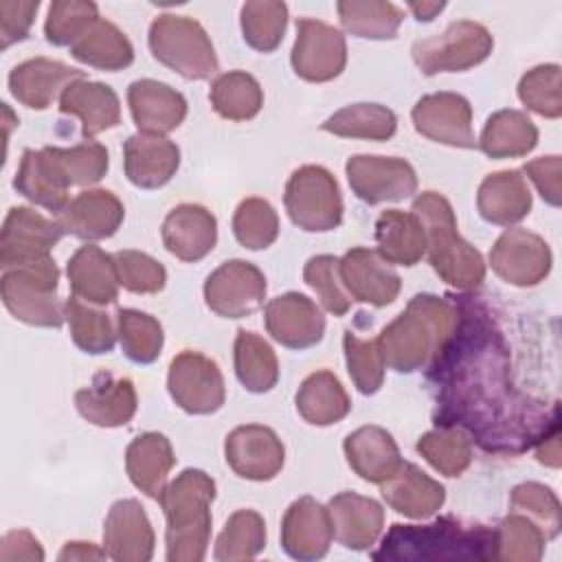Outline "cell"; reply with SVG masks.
<instances>
[{"mask_svg": "<svg viewBox=\"0 0 562 562\" xmlns=\"http://www.w3.org/2000/svg\"><path fill=\"white\" fill-rule=\"evenodd\" d=\"M79 415L103 428L125 426L136 413V391L130 378L97 373L92 384L75 393Z\"/></svg>", "mask_w": 562, "mask_h": 562, "instance_id": "26", "label": "cell"}, {"mask_svg": "<svg viewBox=\"0 0 562 562\" xmlns=\"http://www.w3.org/2000/svg\"><path fill=\"white\" fill-rule=\"evenodd\" d=\"M345 358L347 371L356 389L364 395L375 393L384 382V360L375 340H362L351 331H345Z\"/></svg>", "mask_w": 562, "mask_h": 562, "instance_id": "54", "label": "cell"}, {"mask_svg": "<svg viewBox=\"0 0 562 562\" xmlns=\"http://www.w3.org/2000/svg\"><path fill=\"white\" fill-rule=\"evenodd\" d=\"M0 560L2 562H15V560L40 562V560H44V551H42V544L37 542V538L33 533H29L24 529H18V531H9L2 538Z\"/></svg>", "mask_w": 562, "mask_h": 562, "instance_id": "60", "label": "cell"}, {"mask_svg": "<svg viewBox=\"0 0 562 562\" xmlns=\"http://www.w3.org/2000/svg\"><path fill=\"white\" fill-rule=\"evenodd\" d=\"M380 485L386 505L408 518H428L437 514L446 501L443 485L415 463H402L400 470Z\"/></svg>", "mask_w": 562, "mask_h": 562, "instance_id": "33", "label": "cell"}, {"mask_svg": "<svg viewBox=\"0 0 562 562\" xmlns=\"http://www.w3.org/2000/svg\"><path fill=\"white\" fill-rule=\"evenodd\" d=\"M119 283L134 294H154L165 288L167 272L162 263L140 250H119L114 255Z\"/></svg>", "mask_w": 562, "mask_h": 562, "instance_id": "57", "label": "cell"}, {"mask_svg": "<svg viewBox=\"0 0 562 562\" xmlns=\"http://www.w3.org/2000/svg\"><path fill=\"white\" fill-rule=\"evenodd\" d=\"M13 187L20 195L40 204L55 215L70 202L68 189L70 182L55 156L53 147L42 149H24L18 173L13 178Z\"/></svg>", "mask_w": 562, "mask_h": 562, "instance_id": "23", "label": "cell"}, {"mask_svg": "<svg viewBox=\"0 0 562 562\" xmlns=\"http://www.w3.org/2000/svg\"><path fill=\"white\" fill-rule=\"evenodd\" d=\"M59 270L55 261L42 259L4 270L0 292L4 307L22 323L35 327H59L66 318L57 301Z\"/></svg>", "mask_w": 562, "mask_h": 562, "instance_id": "7", "label": "cell"}, {"mask_svg": "<svg viewBox=\"0 0 562 562\" xmlns=\"http://www.w3.org/2000/svg\"><path fill=\"white\" fill-rule=\"evenodd\" d=\"M97 20H99V11L94 2L55 0L48 7L44 33H46V40L55 46H72Z\"/></svg>", "mask_w": 562, "mask_h": 562, "instance_id": "51", "label": "cell"}, {"mask_svg": "<svg viewBox=\"0 0 562 562\" xmlns=\"http://www.w3.org/2000/svg\"><path fill=\"white\" fill-rule=\"evenodd\" d=\"M288 7L272 0H255L241 7V33L248 46L259 53H272L285 33Z\"/></svg>", "mask_w": 562, "mask_h": 562, "instance_id": "48", "label": "cell"}, {"mask_svg": "<svg viewBox=\"0 0 562 562\" xmlns=\"http://www.w3.org/2000/svg\"><path fill=\"white\" fill-rule=\"evenodd\" d=\"M351 191L367 204L397 202L415 193L417 176L404 158L358 154L347 160Z\"/></svg>", "mask_w": 562, "mask_h": 562, "instance_id": "14", "label": "cell"}, {"mask_svg": "<svg viewBox=\"0 0 562 562\" xmlns=\"http://www.w3.org/2000/svg\"><path fill=\"white\" fill-rule=\"evenodd\" d=\"M215 483L202 470H182L160 494L167 518V560L200 562L211 538V503Z\"/></svg>", "mask_w": 562, "mask_h": 562, "instance_id": "4", "label": "cell"}, {"mask_svg": "<svg viewBox=\"0 0 562 562\" xmlns=\"http://www.w3.org/2000/svg\"><path fill=\"white\" fill-rule=\"evenodd\" d=\"M547 536L525 514L512 512L494 529V560L536 562L544 553Z\"/></svg>", "mask_w": 562, "mask_h": 562, "instance_id": "44", "label": "cell"}, {"mask_svg": "<svg viewBox=\"0 0 562 562\" xmlns=\"http://www.w3.org/2000/svg\"><path fill=\"white\" fill-rule=\"evenodd\" d=\"M457 318L459 312L452 296H413L406 310L375 340L384 367L397 373L428 369L450 340Z\"/></svg>", "mask_w": 562, "mask_h": 562, "instance_id": "2", "label": "cell"}, {"mask_svg": "<svg viewBox=\"0 0 562 562\" xmlns=\"http://www.w3.org/2000/svg\"><path fill=\"white\" fill-rule=\"evenodd\" d=\"M509 505H512V512H518L531 518L542 529L547 540L560 533L562 509H560L558 496L547 485L533 483V481L516 485L512 490Z\"/></svg>", "mask_w": 562, "mask_h": 562, "instance_id": "52", "label": "cell"}, {"mask_svg": "<svg viewBox=\"0 0 562 562\" xmlns=\"http://www.w3.org/2000/svg\"><path fill=\"white\" fill-rule=\"evenodd\" d=\"M64 314L75 345L86 353H108L114 347V327L105 312L94 310L90 303L70 296L64 303Z\"/></svg>", "mask_w": 562, "mask_h": 562, "instance_id": "46", "label": "cell"}, {"mask_svg": "<svg viewBox=\"0 0 562 562\" xmlns=\"http://www.w3.org/2000/svg\"><path fill=\"white\" fill-rule=\"evenodd\" d=\"M72 296L90 305H108L119 296V272L114 255L103 252L99 246H81L66 266Z\"/></svg>", "mask_w": 562, "mask_h": 562, "instance_id": "30", "label": "cell"}, {"mask_svg": "<svg viewBox=\"0 0 562 562\" xmlns=\"http://www.w3.org/2000/svg\"><path fill=\"white\" fill-rule=\"evenodd\" d=\"M217 241V222L200 204H180L162 222L165 248L182 261L204 259Z\"/></svg>", "mask_w": 562, "mask_h": 562, "instance_id": "29", "label": "cell"}, {"mask_svg": "<svg viewBox=\"0 0 562 562\" xmlns=\"http://www.w3.org/2000/svg\"><path fill=\"white\" fill-rule=\"evenodd\" d=\"M125 217L121 200L105 189L81 191L59 213L57 224L64 233L86 241L112 237Z\"/></svg>", "mask_w": 562, "mask_h": 562, "instance_id": "21", "label": "cell"}, {"mask_svg": "<svg viewBox=\"0 0 562 562\" xmlns=\"http://www.w3.org/2000/svg\"><path fill=\"white\" fill-rule=\"evenodd\" d=\"M268 334L288 349H307L321 342L325 316L321 307L299 292L272 299L263 312Z\"/></svg>", "mask_w": 562, "mask_h": 562, "instance_id": "19", "label": "cell"}, {"mask_svg": "<svg viewBox=\"0 0 562 562\" xmlns=\"http://www.w3.org/2000/svg\"><path fill=\"white\" fill-rule=\"evenodd\" d=\"M206 305L224 318H244L257 312L266 299L263 272L241 259L213 270L204 283Z\"/></svg>", "mask_w": 562, "mask_h": 562, "instance_id": "13", "label": "cell"}, {"mask_svg": "<svg viewBox=\"0 0 562 562\" xmlns=\"http://www.w3.org/2000/svg\"><path fill=\"white\" fill-rule=\"evenodd\" d=\"M167 389L173 402L191 415L215 413L226 397L222 371L198 351H182L171 360Z\"/></svg>", "mask_w": 562, "mask_h": 562, "instance_id": "10", "label": "cell"}, {"mask_svg": "<svg viewBox=\"0 0 562 562\" xmlns=\"http://www.w3.org/2000/svg\"><path fill=\"white\" fill-rule=\"evenodd\" d=\"M494 40L490 31L472 20L452 22L441 35H432L413 44V59L424 75L463 72L479 66L492 53Z\"/></svg>", "mask_w": 562, "mask_h": 562, "instance_id": "9", "label": "cell"}, {"mask_svg": "<svg viewBox=\"0 0 562 562\" xmlns=\"http://www.w3.org/2000/svg\"><path fill=\"white\" fill-rule=\"evenodd\" d=\"M345 457L349 468L369 483H384L404 463L395 439L380 426H362L349 432Z\"/></svg>", "mask_w": 562, "mask_h": 562, "instance_id": "32", "label": "cell"}, {"mask_svg": "<svg viewBox=\"0 0 562 562\" xmlns=\"http://www.w3.org/2000/svg\"><path fill=\"white\" fill-rule=\"evenodd\" d=\"M290 59L301 79L314 83L329 81L338 77L347 64L345 35L321 20L301 18L296 20V40Z\"/></svg>", "mask_w": 562, "mask_h": 562, "instance_id": "12", "label": "cell"}, {"mask_svg": "<svg viewBox=\"0 0 562 562\" xmlns=\"http://www.w3.org/2000/svg\"><path fill=\"white\" fill-rule=\"evenodd\" d=\"M522 171L536 184V189L540 191V195H542V200L547 204L560 206V200H562V184H560L562 165H560V156L536 158V160L527 162Z\"/></svg>", "mask_w": 562, "mask_h": 562, "instance_id": "59", "label": "cell"}, {"mask_svg": "<svg viewBox=\"0 0 562 562\" xmlns=\"http://www.w3.org/2000/svg\"><path fill=\"white\" fill-rule=\"evenodd\" d=\"M331 522L327 507L312 496L294 501L281 522V544L294 560H321L331 544Z\"/></svg>", "mask_w": 562, "mask_h": 562, "instance_id": "22", "label": "cell"}, {"mask_svg": "<svg viewBox=\"0 0 562 562\" xmlns=\"http://www.w3.org/2000/svg\"><path fill=\"white\" fill-rule=\"evenodd\" d=\"M417 452L441 474L459 476L472 461V446L465 432L459 428H443L426 432L417 441Z\"/></svg>", "mask_w": 562, "mask_h": 562, "instance_id": "49", "label": "cell"}, {"mask_svg": "<svg viewBox=\"0 0 562 562\" xmlns=\"http://www.w3.org/2000/svg\"><path fill=\"white\" fill-rule=\"evenodd\" d=\"M536 457L549 468H560V428L551 430L536 443Z\"/></svg>", "mask_w": 562, "mask_h": 562, "instance_id": "61", "label": "cell"}, {"mask_svg": "<svg viewBox=\"0 0 562 562\" xmlns=\"http://www.w3.org/2000/svg\"><path fill=\"white\" fill-rule=\"evenodd\" d=\"M176 457L171 443L160 432H145L136 437L125 450V470L134 487H138L149 498H160L167 487L169 470Z\"/></svg>", "mask_w": 562, "mask_h": 562, "instance_id": "34", "label": "cell"}, {"mask_svg": "<svg viewBox=\"0 0 562 562\" xmlns=\"http://www.w3.org/2000/svg\"><path fill=\"white\" fill-rule=\"evenodd\" d=\"M59 112L81 119L83 138H92L121 123L116 92L99 81L77 79L59 97Z\"/></svg>", "mask_w": 562, "mask_h": 562, "instance_id": "31", "label": "cell"}, {"mask_svg": "<svg viewBox=\"0 0 562 562\" xmlns=\"http://www.w3.org/2000/svg\"><path fill=\"white\" fill-rule=\"evenodd\" d=\"M518 97L531 112L547 119H558L562 114L560 66L544 64L531 68L518 83Z\"/></svg>", "mask_w": 562, "mask_h": 562, "instance_id": "53", "label": "cell"}, {"mask_svg": "<svg viewBox=\"0 0 562 562\" xmlns=\"http://www.w3.org/2000/svg\"><path fill=\"white\" fill-rule=\"evenodd\" d=\"M538 143L533 121L520 110L494 112L479 138V147L490 158H520L527 156Z\"/></svg>", "mask_w": 562, "mask_h": 562, "instance_id": "37", "label": "cell"}, {"mask_svg": "<svg viewBox=\"0 0 562 562\" xmlns=\"http://www.w3.org/2000/svg\"><path fill=\"white\" fill-rule=\"evenodd\" d=\"M340 24L347 33L369 40H391L402 24V11L393 2L342 0L336 4Z\"/></svg>", "mask_w": 562, "mask_h": 562, "instance_id": "43", "label": "cell"}, {"mask_svg": "<svg viewBox=\"0 0 562 562\" xmlns=\"http://www.w3.org/2000/svg\"><path fill=\"white\" fill-rule=\"evenodd\" d=\"M70 55L99 70H123L134 61L130 40L108 20H97L72 46Z\"/></svg>", "mask_w": 562, "mask_h": 562, "instance_id": "39", "label": "cell"}, {"mask_svg": "<svg viewBox=\"0 0 562 562\" xmlns=\"http://www.w3.org/2000/svg\"><path fill=\"white\" fill-rule=\"evenodd\" d=\"M411 116L415 130L435 143L463 149L476 147L472 130V105L457 92H435L422 97L415 103Z\"/></svg>", "mask_w": 562, "mask_h": 562, "instance_id": "16", "label": "cell"}, {"mask_svg": "<svg viewBox=\"0 0 562 562\" xmlns=\"http://www.w3.org/2000/svg\"><path fill=\"white\" fill-rule=\"evenodd\" d=\"M77 79H83V72L66 66L64 61L35 57L18 64L9 75L11 94L26 108L46 110L55 97Z\"/></svg>", "mask_w": 562, "mask_h": 562, "instance_id": "28", "label": "cell"}, {"mask_svg": "<svg viewBox=\"0 0 562 562\" xmlns=\"http://www.w3.org/2000/svg\"><path fill=\"white\" fill-rule=\"evenodd\" d=\"M224 454L231 470L248 481L274 479L285 459L283 443L277 432L259 424L237 426L233 432H228Z\"/></svg>", "mask_w": 562, "mask_h": 562, "instance_id": "17", "label": "cell"}, {"mask_svg": "<svg viewBox=\"0 0 562 562\" xmlns=\"http://www.w3.org/2000/svg\"><path fill=\"white\" fill-rule=\"evenodd\" d=\"M413 213L424 226L432 270L457 290L479 288L485 279V263L481 252L457 233L450 202L435 191H424L415 198Z\"/></svg>", "mask_w": 562, "mask_h": 562, "instance_id": "5", "label": "cell"}, {"mask_svg": "<svg viewBox=\"0 0 562 562\" xmlns=\"http://www.w3.org/2000/svg\"><path fill=\"white\" fill-rule=\"evenodd\" d=\"M70 187H88L99 182L108 171V149L101 143L86 140L75 147H53Z\"/></svg>", "mask_w": 562, "mask_h": 562, "instance_id": "55", "label": "cell"}, {"mask_svg": "<svg viewBox=\"0 0 562 562\" xmlns=\"http://www.w3.org/2000/svg\"><path fill=\"white\" fill-rule=\"evenodd\" d=\"M266 547V522L255 509L235 512L215 542V558L239 562L255 558Z\"/></svg>", "mask_w": 562, "mask_h": 562, "instance_id": "45", "label": "cell"}, {"mask_svg": "<svg viewBox=\"0 0 562 562\" xmlns=\"http://www.w3.org/2000/svg\"><path fill=\"white\" fill-rule=\"evenodd\" d=\"M283 202L290 220L307 233L334 231L342 222L340 189L325 167H299L285 184Z\"/></svg>", "mask_w": 562, "mask_h": 562, "instance_id": "8", "label": "cell"}, {"mask_svg": "<svg viewBox=\"0 0 562 562\" xmlns=\"http://www.w3.org/2000/svg\"><path fill=\"white\" fill-rule=\"evenodd\" d=\"M334 538L353 551H364L382 533L384 509L378 501L356 492H340L327 503Z\"/></svg>", "mask_w": 562, "mask_h": 562, "instance_id": "24", "label": "cell"}, {"mask_svg": "<svg viewBox=\"0 0 562 562\" xmlns=\"http://www.w3.org/2000/svg\"><path fill=\"white\" fill-rule=\"evenodd\" d=\"M64 231L31 206H13L0 233V266L13 270L50 257Z\"/></svg>", "mask_w": 562, "mask_h": 562, "instance_id": "11", "label": "cell"}, {"mask_svg": "<svg viewBox=\"0 0 562 562\" xmlns=\"http://www.w3.org/2000/svg\"><path fill=\"white\" fill-rule=\"evenodd\" d=\"M233 233L244 248H268L279 235L277 211L263 198H248L235 211Z\"/></svg>", "mask_w": 562, "mask_h": 562, "instance_id": "50", "label": "cell"}, {"mask_svg": "<svg viewBox=\"0 0 562 562\" xmlns=\"http://www.w3.org/2000/svg\"><path fill=\"white\" fill-rule=\"evenodd\" d=\"M378 255L386 263L415 266L426 252V233L415 213L389 209L375 222Z\"/></svg>", "mask_w": 562, "mask_h": 562, "instance_id": "36", "label": "cell"}, {"mask_svg": "<svg viewBox=\"0 0 562 562\" xmlns=\"http://www.w3.org/2000/svg\"><path fill=\"white\" fill-rule=\"evenodd\" d=\"M151 55L184 79L202 81L215 75L217 55L200 22L187 15H158L149 26Z\"/></svg>", "mask_w": 562, "mask_h": 562, "instance_id": "6", "label": "cell"}, {"mask_svg": "<svg viewBox=\"0 0 562 562\" xmlns=\"http://www.w3.org/2000/svg\"><path fill=\"white\" fill-rule=\"evenodd\" d=\"M127 103L132 119L143 134L165 136L187 116L184 97L171 86L154 79L134 81L127 88Z\"/></svg>", "mask_w": 562, "mask_h": 562, "instance_id": "27", "label": "cell"}, {"mask_svg": "<svg viewBox=\"0 0 562 562\" xmlns=\"http://www.w3.org/2000/svg\"><path fill=\"white\" fill-rule=\"evenodd\" d=\"M476 206L485 222L512 226L529 213L531 193L520 171H496L481 182Z\"/></svg>", "mask_w": 562, "mask_h": 562, "instance_id": "35", "label": "cell"}, {"mask_svg": "<svg viewBox=\"0 0 562 562\" xmlns=\"http://www.w3.org/2000/svg\"><path fill=\"white\" fill-rule=\"evenodd\" d=\"M40 9V2H13L2 0L0 2V46L9 48L15 42H22L29 35V29L33 24V18Z\"/></svg>", "mask_w": 562, "mask_h": 562, "instance_id": "58", "label": "cell"}, {"mask_svg": "<svg viewBox=\"0 0 562 562\" xmlns=\"http://www.w3.org/2000/svg\"><path fill=\"white\" fill-rule=\"evenodd\" d=\"M180 165V149L165 136L134 134L123 145V167L132 184L158 189L167 184Z\"/></svg>", "mask_w": 562, "mask_h": 562, "instance_id": "25", "label": "cell"}, {"mask_svg": "<svg viewBox=\"0 0 562 562\" xmlns=\"http://www.w3.org/2000/svg\"><path fill=\"white\" fill-rule=\"evenodd\" d=\"M492 270L518 288L538 285L551 270L547 241L527 228H507L490 250Z\"/></svg>", "mask_w": 562, "mask_h": 562, "instance_id": "15", "label": "cell"}, {"mask_svg": "<svg viewBox=\"0 0 562 562\" xmlns=\"http://www.w3.org/2000/svg\"><path fill=\"white\" fill-rule=\"evenodd\" d=\"M209 99L213 103V110L228 121H248L257 116L263 105V92L259 81L244 70H231L220 75L211 83Z\"/></svg>", "mask_w": 562, "mask_h": 562, "instance_id": "41", "label": "cell"}, {"mask_svg": "<svg viewBox=\"0 0 562 562\" xmlns=\"http://www.w3.org/2000/svg\"><path fill=\"white\" fill-rule=\"evenodd\" d=\"M452 301L457 327L428 367L437 426L468 432L485 452L520 454L560 428L558 402L547 404L514 384L509 347L481 301L470 294Z\"/></svg>", "mask_w": 562, "mask_h": 562, "instance_id": "1", "label": "cell"}, {"mask_svg": "<svg viewBox=\"0 0 562 562\" xmlns=\"http://www.w3.org/2000/svg\"><path fill=\"white\" fill-rule=\"evenodd\" d=\"M338 277L353 301L375 307L393 303L402 288L397 272L371 248H351L345 252L338 261Z\"/></svg>", "mask_w": 562, "mask_h": 562, "instance_id": "18", "label": "cell"}, {"mask_svg": "<svg viewBox=\"0 0 562 562\" xmlns=\"http://www.w3.org/2000/svg\"><path fill=\"white\" fill-rule=\"evenodd\" d=\"M446 4L443 2H411L408 9L413 11L417 22H430Z\"/></svg>", "mask_w": 562, "mask_h": 562, "instance_id": "63", "label": "cell"}, {"mask_svg": "<svg viewBox=\"0 0 562 562\" xmlns=\"http://www.w3.org/2000/svg\"><path fill=\"white\" fill-rule=\"evenodd\" d=\"M108 558L105 549H97L92 542H66L59 551V560H101Z\"/></svg>", "mask_w": 562, "mask_h": 562, "instance_id": "62", "label": "cell"}, {"mask_svg": "<svg viewBox=\"0 0 562 562\" xmlns=\"http://www.w3.org/2000/svg\"><path fill=\"white\" fill-rule=\"evenodd\" d=\"M321 127L342 138L386 140L395 134L397 119L380 103H356L331 114Z\"/></svg>", "mask_w": 562, "mask_h": 562, "instance_id": "42", "label": "cell"}, {"mask_svg": "<svg viewBox=\"0 0 562 562\" xmlns=\"http://www.w3.org/2000/svg\"><path fill=\"white\" fill-rule=\"evenodd\" d=\"M235 373L241 386L250 393H268L279 380L277 356L272 347L255 331H237Z\"/></svg>", "mask_w": 562, "mask_h": 562, "instance_id": "40", "label": "cell"}, {"mask_svg": "<svg viewBox=\"0 0 562 562\" xmlns=\"http://www.w3.org/2000/svg\"><path fill=\"white\" fill-rule=\"evenodd\" d=\"M349 395L331 371H316L307 375L296 391V411L307 424H336L349 413Z\"/></svg>", "mask_w": 562, "mask_h": 562, "instance_id": "38", "label": "cell"}, {"mask_svg": "<svg viewBox=\"0 0 562 562\" xmlns=\"http://www.w3.org/2000/svg\"><path fill=\"white\" fill-rule=\"evenodd\" d=\"M103 549L116 562H147L154 553V529L134 498L116 501L103 525Z\"/></svg>", "mask_w": 562, "mask_h": 562, "instance_id": "20", "label": "cell"}, {"mask_svg": "<svg viewBox=\"0 0 562 562\" xmlns=\"http://www.w3.org/2000/svg\"><path fill=\"white\" fill-rule=\"evenodd\" d=\"M119 340L123 353L136 364H149L160 356L162 349V327L160 323L138 310L121 307L116 312Z\"/></svg>", "mask_w": 562, "mask_h": 562, "instance_id": "47", "label": "cell"}, {"mask_svg": "<svg viewBox=\"0 0 562 562\" xmlns=\"http://www.w3.org/2000/svg\"><path fill=\"white\" fill-rule=\"evenodd\" d=\"M373 560L382 562H485L494 560V529L441 516L428 525H391Z\"/></svg>", "mask_w": 562, "mask_h": 562, "instance_id": "3", "label": "cell"}, {"mask_svg": "<svg viewBox=\"0 0 562 562\" xmlns=\"http://www.w3.org/2000/svg\"><path fill=\"white\" fill-rule=\"evenodd\" d=\"M305 283L318 294L323 307L334 314L342 316L351 307V299L347 292L340 288V277H338V259L331 255H316L305 263L303 270Z\"/></svg>", "mask_w": 562, "mask_h": 562, "instance_id": "56", "label": "cell"}]
</instances>
